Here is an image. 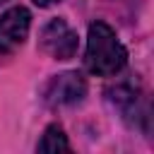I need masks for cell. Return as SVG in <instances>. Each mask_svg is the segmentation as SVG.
<instances>
[{"instance_id":"1","label":"cell","mask_w":154,"mask_h":154,"mask_svg":"<svg viewBox=\"0 0 154 154\" xmlns=\"http://www.w3.org/2000/svg\"><path fill=\"white\" fill-rule=\"evenodd\" d=\"M125 63L128 53L123 43L116 38V31L106 22H94L87 36V55H84L87 70L99 77H111L118 75L125 67Z\"/></svg>"},{"instance_id":"2","label":"cell","mask_w":154,"mask_h":154,"mask_svg":"<svg viewBox=\"0 0 154 154\" xmlns=\"http://www.w3.org/2000/svg\"><path fill=\"white\" fill-rule=\"evenodd\" d=\"M41 51L55 60H70L77 53V31L65 19H51L38 36Z\"/></svg>"},{"instance_id":"3","label":"cell","mask_w":154,"mask_h":154,"mask_svg":"<svg viewBox=\"0 0 154 154\" xmlns=\"http://www.w3.org/2000/svg\"><path fill=\"white\" fill-rule=\"evenodd\" d=\"M87 94V82L79 72H63L48 79L46 89H43V99L48 106L58 108V106H75L84 99Z\"/></svg>"},{"instance_id":"4","label":"cell","mask_w":154,"mask_h":154,"mask_svg":"<svg viewBox=\"0 0 154 154\" xmlns=\"http://www.w3.org/2000/svg\"><path fill=\"white\" fill-rule=\"evenodd\" d=\"M29 22L31 14L24 7H12L0 17V55H7L24 43L29 34Z\"/></svg>"},{"instance_id":"5","label":"cell","mask_w":154,"mask_h":154,"mask_svg":"<svg viewBox=\"0 0 154 154\" xmlns=\"http://www.w3.org/2000/svg\"><path fill=\"white\" fill-rule=\"evenodd\" d=\"M38 152H70L67 137L63 132L60 125H48L41 142H38Z\"/></svg>"},{"instance_id":"6","label":"cell","mask_w":154,"mask_h":154,"mask_svg":"<svg viewBox=\"0 0 154 154\" xmlns=\"http://www.w3.org/2000/svg\"><path fill=\"white\" fill-rule=\"evenodd\" d=\"M34 2H36V5H43V7H46V5H51V2H55V0H34Z\"/></svg>"},{"instance_id":"7","label":"cell","mask_w":154,"mask_h":154,"mask_svg":"<svg viewBox=\"0 0 154 154\" xmlns=\"http://www.w3.org/2000/svg\"><path fill=\"white\" fill-rule=\"evenodd\" d=\"M0 2H5V0H0Z\"/></svg>"}]
</instances>
